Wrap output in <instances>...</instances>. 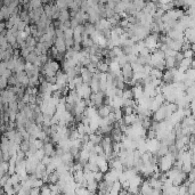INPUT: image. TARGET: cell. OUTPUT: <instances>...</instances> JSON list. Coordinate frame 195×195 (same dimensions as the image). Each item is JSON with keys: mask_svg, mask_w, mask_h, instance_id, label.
Listing matches in <instances>:
<instances>
[{"mask_svg": "<svg viewBox=\"0 0 195 195\" xmlns=\"http://www.w3.org/2000/svg\"><path fill=\"white\" fill-rule=\"evenodd\" d=\"M152 120L155 121V122H162V121L166 120V106H164V104L152 114Z\"/></svg>", "mask_w": 195, "mask_h": 195, "instance_id": "cell-4", "label": "cell"}, {"mask_svg": "<svg viewBox=\"0 0 195 195\" xmlns=\"http://www.w3.org/2000/svg\"><path fill=\"white\" fill-rule=\"evenodd\" d=\"M195 192V184L194 183H189V185L187 186V193L189 195H194Z\"/></svg>", "mask_w": 195, "mask_h": 195, "instance_id": "cell-35", "label": "cell"}, {"mask_svg": "<svg viewBox=\"0 0 195 195\" xmlns=\"http://www.w3.org/2000/svg\"><path fill=\"white\" fill-rule=\"evenodd\" d=\"M102 139H103V136L98 135V134H90L89 135V142L94 145H100Z\"/></svg>", "mask_w": 195, "mask_h": 195, "instance_id": "cell-13", "label": "cell"}, {"mask_svg": "<svg viewBox=\"0 0 195 195\" xmlns=\"http://www.w3.org/2000/svg\"><path fill=\"white\" fill-rule=\"evenodd\" d=\"M174 161H175V156L171 155L170 153H168L167 155L160 157L159 161H157V168H159L160 172L162 174H166L167 171H169L174 166Z\"/></svg>", "mask_w": 195, "mask_h": 195, "instance_id": "cell-1", "label": "cell"}, {"mask_svg": "<svg viewBox=\"0 0 195 195\" xmlns=\"http://www.w3.org/2000/svg\"><path fill=\"white\" fill-rule=\"evenodd\" d=\"M80 77H81L82 82H83L85 85H89L90 81H91V79H92V74L86 68H81V71H80Z\"/></svg>", "mask_w": 195, "mask_h": 195, "instance_id": "cell-6", "label": "cell"}, {"mask_svg": "<svg viewBox=\"0 0 195 195\" xmlns=\"http://www.w3.org/2000/svg\"><path fill=\"white\" fill-rule=\"evenodd\" d=\"M168 154V146L163 143H160L159 147H157V151L155 152V155L157 157H162V156L167 155Z\"/></svg>", "mask_w": 195, "mask_h": 195, "instance_id": "cell-11", "label": "cell"}, {"mask_svg": "<svg viewBox=\"0 0 195 195\" xmlns=\"http://www.w3.org/2000/svg\"><path fill=\"white\" fill-rule=\"evenodd\" d=\"M73 82H74L75 85V89L78 88V87H81L82 85H83V82H82V79L80 75H78V77H75L74 79H73Z\"/></svg>", "mask_w": 195, "mask_h": 195, "instance_id": "cell-29", "label": "cell"}, {"mask_svg": "<svg viewBox=\"0 0 195 195\" xmlns=\"http://www.w3.org/2000/svg\"><path fill=\"white\" fill-rule=\"evenodd\" d=\"M68 38H73V30L71 28L64 31V39H68Z\"/></svg>", "mask_w": 195, "mask_h": 195, "instance_id": "cell-32", "label": "cell"}, {"mask_svg": "<svg viewBox=\"0 0 195 195\" xmlns=\"http://www.w3.org/2000/svg\"><path fill=\"white\" fill-rule=\"evenodd\" d=\"M183 55H184V58H191L192 60V58L194 57V50L188 49V50H186V51H184Z\"/></svg>", "mask_w": 195, "mask_h": 195, "instance_id": "cell-30", "label": "cell"}, {"mask_svg": "<svg viewBox=\"0 0 195 195\" xmlns=\"http://www.w3.org/2000/svg\"><path fill=\"white\" fill-rule=\"evenodd\" d=\"M103 178H104V174H102L100 171L94 174V180H95L96 183H100V181L103 180Z\"/></svg>", "mask_w": 195, "mask_h": 195, "instance_id": "cell-28", "label": "cell"}, {"mask_svg": "<svg viewBox=\"0 0 195 195\" xmlns=\"http://www.w3.org/2000/svg\"><path fill=\"white\" fill-rule=\"evenodd\" d=\"M40 195H51V192H50L48 185H43L42 187L40 188Z\"/></svg>", "mask_w": 195, "mask_h": 195, "instance_id": "cell-25", "label": "cell"}, {"mask_svg": "<svg viewBox=\"0 0 195 195\" xmlns=\"http://www.w3.org/2000/svg\"><path fill=\"white\" fill-rule=\"evenodd\" d=\"M54 47L57 49V51H58V54H62V55H64V54L66 53V47H65V42H64V39H56L55 40V43H54Z\"/></svg>", "mask_w": 195, "mask_h": 195, "instance_id": "cell-7", "label": "cell"}, {"mask_svg": "<svg viewBox=\"0 0 195 195\" xmlns=\"http://www.w3.org/2000/svg\"><path fill=\"white\" fill-rule=\"evenodd\" d=\"M90 102H91L92 106L95 107V109H98L100 106L104 105V100H105V94L102 91H98V92H92L91 95H90Z\"/></svg>", "mask_w": 195, "mask_h": 195, "instance_id": "cell-2", "label": "cell"}, {"mask_svg": "<svg viewBox=\"0 0 195 195\" xmlns=\"http://www.w3.org/2000/svg\"><path fill=\"white\" fill-rule=\"evenodd\" d=\"M151 50L148 49V48H146V47H144L140 51H139V54H138V56H149L151 55Z\"/></svg>", "mask_w": 195, "mask_h": 195, "instance_id": "cell-31", "label": "cell"}, {"mask_svg": "<svg viewBox=\"0 0 195 195\" xmlns=\"http://www.w3.org/2000/svg\"><path fill=\"white\" fill-rule=\"evenodd\" d=\"M162 73H163L162 71H159V70H156V69H152V71H151L149 75H151L153 79H159V80H161V78H162Z\"/></svg>", "mask_w": 195, "mask_h": 195, "instance_id": "cell-21", "label": "cell"}, {"mask_svg": "<svg viewBox=\"0 0 195 195\" xmlns=\"http://www.w3.org/2000/svg\"><path fill=\"white\" fill-rule=\"evenodd\" d=\"M70 11L69 9H62L60 11V15H58V21L60 22H68L70 21Z\"/></svg>", "mask_w": 195, "mask_h": 195, "instance_id": "cell-12", "label": "cell"}, {"mask_svg": "<svg viewBox=\"0 0 195 195\" xmlns=\"http://www.w3.org/2000/svg\"><path fill=\"white\" fill-rule=\"evenodd\" d=\"M30 149V142L29 140H24L23 143H21V151L23 153H28Z\"/></svg>", "mask_w": 195, "mask_h": 195, "instance_id": "cell-24", "label": "cell"}, {"mask_svg": "<svg viewBox=\"0 0 195 195\" xmlns=\"http://www.w3.org/2000/svg\"><path fill=\"white\" fill-rule=\"evenodd\" d=\"M131 91H132V97L135 100H138L140 97L143 96V86H134L131 87Z\"/></svg>", "mask_w": 195, "mask_h": 195, "instance_id": "cell-9", "label": "cell"}, {"mask_svg": "<svg viewBox=\"0 0 195 195\" xmlns=\"http://www.w3.org/2000/svg\"><path fill=\"white\" fill-rule=\"evenodd\" d=\"M96 69H97V71L100 72V73H107V71H109V65L104 63V60H102L96 64Z\"/></svg>", "mask_w": 195, "mask_h": 195, "instance_id": "cell-14", "label": "cell"}, {"mask_svg": "<svg viewBox=\"0 0 195 195\" xmlns=\"http://www.w3.org/2000/svg\"><path fill=\"white\" fill-rule=\"evenodd\" d=\"M122 100H134V97H132L131 89H129V88H124L123 89V95H122Z\"/></svg>", "mask_w": 195, "mask_h": 195, "instance_id": "cell-20", "label": "cell"}, {"mask_svg": "<svg viewBox=\"0 0 195 195\" xmlns=\"http://www.w3.org/2000/svg\"><path fill=\"white\" fill-rule=\"evenodd\" d=\"M123 120V123L126 126H132V124L138 121V117L136 114H130V115H123L122 117Z\"/></svg>", "mask_w": 195, "mask_h": 195, "instance_id": "cell-10", "label": "cell"}, {"mask_svg": "<svg viewBox=\"0 0 195 195\" xmlns=\"http://www.w3.org/2000/svg\"><path fill=\"white\" fill-rule=\"evenodd\" d=\"M176 72H177V69L164 70L163 73H162L161 81L163 82L164 85H171V83H174V79H175V74H176Z\"/></svg>", "mask_w": 195, "mask_h": 195, "instance_id": "cell-3", "label": "cell"}, {"mask_svg": "<svg viewBox=\"0 0 195 195\" xmlns=\"http://www.w3.org/2000/svg\"><path fill=\"white\" fill-rule=\"evenodd\" d=\"M113 115H114V119H115V121H120L122 117H123V113H122V110L121 109H115V110L113 111Z\"/></svg>", "mask_w": 195, "mask_h": 195, "instance_id": "cell-22", "label": "cell"}, {"mask_svg": "<svg viewBox=\"0 0 195 195\" xmlns=\"http://www.w3.org/2000/svg\"><path fill=\"white\" fill-rule=\"evenodd\" d=\"M131 2L135 7L136 11H142L143 8L145 7V1H143V0H136V1H131Z\"/></svg>", "mask_w": 195, "mask_h": 195, "instance_id": "cell-18", "label": "cell"}, {"mask_svg": "<svg viewBox=\"0 0 195 195\" xmlns=\"http://www.w3.org/2000/svg\"><path fill=\"white\" fill-rule=\"evenodd\" d=\"M26 58V60H28V63H30V64H33L34 62H36V60L38 58V56H37L36 54L33 53V51H31V53L29 54L28 56L25 57Z\"/></svg>", "mask_w": 195, "mask_h": 195, "instance_id": "cell-23", "label": "cell"}, {"mask_svg": "<svg viewBox=\"0 0 195 195\" xmlns=\"http://www.w3.org/2000/svg\"><path fill=\"white\" fill-rule=\"evenodd\" d=\"M184 74H185V80H191V81H194V79H195V70H193V69H188V70L185 72Z\"/></svg>", "mask_w": 195, "mask_h": 195, "instance_id": "cell-19", "label": "cell"}, {"mask_svg": "<svg viewBox=\"0 0 195 195\" xmlns=\"http://www.w3.org/2000/svg\"><path fill=\"white\" fill-rule=\"evenodd\" d=\"M40 162H41V164H43L45 167H47V166H48V164H49L50 162H51V157H50V156L45 155V156L42 157V160L40 161Z\"/></svg>", "mask_w": 195, "mask_h": 195, "instance_id": "cell-33", "label": "cell"}, {"mask_svg": "<svg viewBox=\"0 0 195 195\" xmlns=\"http://www.w3.org/2000/svg\"><path fill=\"white\" fill-rule=\"evenodd\" d=\"M64 42H65V47L66 49H71L74 46V41H73V38H68V39H64Z\"/></svg>", "mask_w": 195, "mask_h": 195, "instance_id": "cell-26", "label": "cell"}, {"mask_svg": "<svg viewBox=\"0 0 195 195\" xmlns=\"http://www.w3.org/2000/svg\"><path fill=\"white\" fill-rule=\"evenodd\" d=\"M86 189H87L88 192H90V193H96L97 189H98V183H96L95 180L88 181V183H87V187H86Z\"/></svg>", "mask_w": 195, "mask_h": 195, "instance_id": "cell-15", "label": "cell"}, {"mask_svg": "<svg viewBox=\"0 0 195 195\" xmlns=\"http://www.w3.org/2000/svg\"><path fill=\"white\" fill-rule=\"evenodd\" d=\"M87 166H88V169L91 172H98V167H97V164L96 163H87Z\"/></svg>", "mask_w": 195, "mask_h": 195, "instance_id": "cell-34", "label": "cell"}, {"mask_svg": "<svg viewBox=\"0 0 195 195\" xmlns=\"http://www.w3.org/2000/svg\"><path fill=\"white\" fill-rule=\"evenodd\" d=\"M86 69H87V70H88V71L90 72L91 74H94L95 72H97V69H96V65H95V64H91V63H90L88 66H86Z\"/></svg>", "mask_w": 195, "mask_h": 195, "instance_id": "cell-37", "label": "cell"}, {"mask_svg": "<svg viewBox=\"0 0 195 195\" xmlns=\"http://www.w3.org/2000/svg\"><path fill=\"white\" fill-rule=\"evenodd\" d=\"M51 195H60V194H54V193H51Z\"/></svg>", "mask_w": 195, "mask_h": 195, "instance_id": "cell-38", "label": "cell"}, {"mask_svg": "<svg viewBox=\"0 0 195 195\" xmlns=\"http://www.w3.org/2000/svg\"><path fill=\"white\" fill-rule=\"evenodd\" d=\"M145 138L148 139V140H152V139H156V132L153 131V130H146Z\"/></svg>", "mask_w": 195, "mask_h": 195, "instance_id": "cell-27", "label": "cell"}, {"mask_svg": "<svg viewBox=\"0 0 195 195\" xmlns=\"http://www.w3.org/2000/svg\"><path fill=\"white\" fill-rule=\"evenodd\" d=\"M58 179H60V176H58L56 171L48 175V184H57Z\"/></svg>", "mask_w": 195, "mask_h": 195, "instance_id": "cell-17", "label": "cell"}, {"mask_svg": "<svg viewBox=\"0 0 195 195\" xmlns=\"http://www.w3.org/2000/svg\"><path fill=\"white\" fill-rule=\"evenodd\" d=\"M79 23L77 22V20L75 18H70V28L72 29V30H74L75 28H78L79 26Z\"/></svg>", "mask_w": 195, "mask_h": 195, "instance_id": "cell-36", "label": "cell"}, {"mask_svg": "<svg viewBox=\"0 0 195 195\" xmlns=\"http://www.w3.org/2000/svg\"><path fill=\"white\" fill-rule=\"evenodd\" d=\"M114 109L111 106H107V105H102L97 109V115L100 117V119H105V117H109L110 113H113Z\"/></svg>", "mask_w": 195, "mask_h": 195, "instance_id": "cell-5", "label": "cell"}, {"mask_svg": "<svg viewBox=\"0 0 195 195\" xmlns=\"http://www.w3.org/2000/svg\"><path fill=\"white\" fill-rule=\"evenodd\" d=\"M183 34H184V39L187 40V42H189L191 45L194 43V37H195L194 29H186V30L183 32Z\"/></svg>", "mask_w": 195, "mask_h": 195, "instance_id": "cell-8", "label": "cell"}, {"mask_svg": "<svg viewBox=\"0 0 195 195\" xmlns=\"http://www.w3.org/2000/svg\"><path fill=\"white\" fill-rule=\"evenodd\" d=\"M83 28H85V33L86 34H88V36H91L92 33L96 31L95 25L91 24V23H89V22H87V23L83 24Z\"/></svg>", "mask_w": 195, "mask_h": 195, "instance_id": "cell-16", "label": "cell"}]
</instances>
